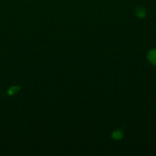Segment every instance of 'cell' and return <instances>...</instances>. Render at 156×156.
I'll list each match as a JSON object with an SVG mask.
<instances>
[{
  "label": "cell",
  "mask_w": 156,
  "mask_h": 156,
  "mask_svg": "<svg viewBox=\"0 0 156 156\" xmlns=\"http://www.w3.org/2000/svg\"><path fill=\"white\" fill-rule=\"evenodd\" d=\"M148 59L152 64L156 65V49H153L148 53Z\"/></svg>",
  "instance_id": "cell-1"
},
{
  "label": "cell",
  "mask_w": 156,
  "mask_h": 156,
  "mask_svg": "<svg viewBox=\"0 0 156 156\" xmlns=\"http://www.w3.org/2000/svg\"><path fill=\"white\" fill-rule=\"evenodd\" d=\"M136 14H137V16H139V17H141V18H143V17H144L145 16V9L144 8V7H142V6H138L137 8H136Z\"/></svg>",
  "instance_id": "cell-2"
},
{
  "label": "cell",
  "mask_w": 156,
  "mask_h": 156,
  "mask_svg": "<svg viewBox=\"0 0 156 156\" xmlns=\"http://www.w3.org/2000/svg\"><path fill=\"white\" fill-rule=\"evenodd\" d=\"M112 137H113L114 139H117V140L122 139V131H117V132L113 133H112Z\"/></svg>",
  "instance_id": "cell-3"
}]
</instances>
